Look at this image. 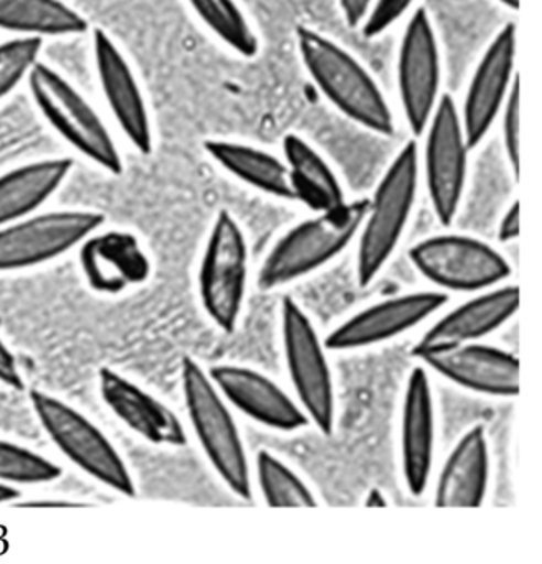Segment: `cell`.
Masks as SVG:
<instances>
[{"label":"cell","instance_id":"f1b7e54d","mask_svg":"<svg viewBox=\"0 0 542 564\" xmlns=\"http://www.w3.org/2000/svg\"><path fill=\"white\" fill-rule=\"evenodd\" d=\"M63 471L59 465L43 455L0 438V484L43 485L58 480Z\"/></svg>","mask_w":542,"mask_h":564},{"label":"cell","instance_id":"3957f363","mask_svg":"<svg viewBox=\"0 0 542 564\" xmlns=\"http://www.w3.org/2000/svg\"><path fill=\"white\" fill-rule=\"evenodd\" d=\"M369 199L346 200L316 213L283 234L264 257L257 275L261 292H273L326 267L359 234Z\"/></svg>","mask_w":542,"mask_h":564},{"label":"cell","instance_id":"1f68e13d","mask_svg":"<svg viewBox=\"0 0 542 564\" xmlns=\"http://www.w3.org/2000/svg\"><path fill=\"white\" fill-rule=\"evenodd\" d=\"M416 0H373L366 21L359 28L362 37L372 41L386 34L403 15L409 14Z\"/></svg>","mask_w":542,"mask_h":564},{"label":"cell","instance_id":"30bf717a","mask_svg":"<svg viewBox=\"0 0 542 564\" xmlns=\"http://www.w3.org/2000/svg\"><path fill=\"white\" fill-rule=\"evenodd\" d=\"M423 167L433 214L443 227L455 223L468 180L469 148L452 95L443 94L426 124Z\"/></svg>","mask_w":542,"mask_h":564},{"label":"cell","instance_id":"5b68a950","mask_svg":"<svg viewBox=\"0 0 542 564\" xmlns=\"http://www.w3.org/2000/svg\"><path fill=\"white\" fill-rule=\"evenodd\" d=\"M26 84L36 110L65 143L106 173L121 176L124 164L111 131L62 74L39 62Z\"/></svg>","mask_w":542,"mask_h":564},{"label":"cell","instance_id":"8fae6325","mask_svg":"<svg viewBox=\"0 0 542 564\" xmlns=\"http://www.w3.org/2000/svg\"><path fill=\"white\" fill-rule=\"evenodd\" d=\"M105 216L93 210L32 214L0 227V273L32 269L65 256L101 229Z\"/></svg>","mask_w":542,"mask_h":564},{"label":"cell","instance_id":"d6986e66","mask_svg":"<svg viewBox=\"0 0 542 564\" xmlns=\"http://www.w3.org/2000/svg\"><path fill=\"white\" fill-rule=\"evenodd\" d=\"M98 386L106 408L132 434L155 447L187 445L184 424L161 399L111 368L99 369Z\"/></svg>","mask_w":542,"mask_h":564},{"label":"cell","instance_id":"277c9868","mask_svg":"<svg viewBox=\"0 0 542 564\" xmlns=\"http://www.w3.org/2000/svg\"><path fill=\"white\" fill-rule=\"evenodd\" d=\"M181 388L188 424L208 464L235 497L251 500L250 460L234 412L207 369L191 356L181 362Z\"/></svg>","mask_w":542,"mask_h":564},{"label":"cell","instance_id":"9a60e30c","mask_svg":"<svg viewBox=\"0 0 542 564\" xmlns=\"http://www.w3.org/2000/svg\"><path fill=\"white\" fill-rule=\"evenodd\" d=\"M516 42V24L508 22L492 39L473 72L462 110L458 108L469 150L478 148L488 137L518 78L514 72Z\"/></svg>","mask_w":542,"mask_h":564},{"label":"cell","instance_id":"e575fe53","mask_svg":"<svg viewBox=\"0 0 542 564\" xmlns=\"http://www.w3.org/2000/svg\"><path fill=\"white\" fill-rule=\"evenodd\" d=\"M519 237V203L514 200L499 220L498 240L501 243L512 242Z\"/></svg>","mask_w":542,"mask_h":564},{"label":"cell","instance_id":"83f0119b","mask_svg":"<svg viewBox=\"0 0 542 564\" xmlns=\"http://www.w3.org/2000/svg\"><path fill=\"white\" fill-rule=\"evenodd\" d=\"M254 478L268 507H317L316 495L307 487L306 481L270 451L261 448L254 455Z\"/></svg>","mask_w":542,"mask_h":564},{"label":"cell","instance_id":"44dd1931","mask_svg":"<svg viewBox=\"0 0 542 564\" xmlns=\"http://www.w3.org/2000/svg\"><path fill=\"white\" fill-rule=\"evenodd\" d=\"M519 310L518 285L495 286L473 293L471 299L440 316L416 345H453L483 341L501 329Z\"/></svg>","mask_w":542,"mask_h":564},{"label":"cell","instance_id":"d6a6232c","mask_svg":"<svg viewBox=\"0 0 542 564\" xmlns=\"http://www.w3.org/2000/svg\"><path fill=\"white\" fill-rule=\"evenodd\" d=\"M0 384L13 389V391H23L25 389L19 362H17L15 356L7 348L2 339H0Z\"/></svg>","mask_w":542,"mask_h":564},{"label":"cell","instance_id":"52a82bcc","mask_svg":"<svg viewBox=\"0 0 542 564\" xmlns=\"http://www.w3.org/2000/svg\"><path fill=\"white\" fill-rule=\"evenodd\" d=\"M284 365L296 399L310 424L323 435L336 425V394L327 349L300 303L284 296L280 306Z\"/></svg>","mask_w":542,"mask_h":564},{"label":"cell","instance_id":"d4e9b609","mask_svg":"<svg viewBox=\"0 0 542 564\" xmlns=\"http://www.w3.org/2000/svg\"><path fill=\"white\" fill-rule=\"evenodd\" d=\"M204 150L225 173L251 189L260 191L274 199L294 203L286 164L274 154L228 140H207Z\"/></svg>","mask_w":542,"mask_h":564},{"label":"cell","instance_id":"2e32d148","mask_svg":"<svg viewBox=\"0 0 542 564\" xmlns=\"http://www.w3.org/2000/svg\"><path fill=\"white\" fill-rule=\"evenodd\" d=\"M93 58L112 120L129 144L148 156L154 150V131L144 94L124 54L102 29L93 31Z\"/></svg>","mask_w":542,"mask_h":564},{"label":"cell","instance_id":"7402d4cb","mask_svg":"<svg viewBox=\"0 0 542 564\" xmlns=\"http://www.w3.org/2000/svg\"><path fill=\"white\" fill-rule=\"evenodd\" d=\"M489 444L486 429L476 424L453 445L436 475L433 505L440 508H478L489 487Z\"/></svg>","mask_w":542,"mask_h":564},{"label":"cell","instance_id":"7c38bea8","mask_svg":"<svg viewBox=\"0 0 542 564\" xmlns=\"http://www.w3.org/2000/svg\"><path fill=\"white\" fill-rule=\"evenodd\" d=\"M397 87L406 127L422 137L443 95L438 39L423 8L413 12L400 41Z\"/></svg>","mask_w":542,"mask_h":564},{"label":"cell","instance_id":"d590c367","mask_svg":"<svg viewBox=\"0 0 542 564\" xmlns=\"http://www.w3.org/2000/svg\"><path fill=\"white\" fill-rule=\"evenodd\" d=\"M19 508H83L89 507L82 501L62 500V498H43V500L13 501Z\"/></svg>","mask_w":542,"mask_h":564},{"label":"cell","instance_id":"f546056e","mask_svg":"<svg viewBox=\"0 0 542 564\" xmlns=\"http://www.w3.org/2000/svg\"><path fill=\"white\" fill-rule=\"evenodd\" d=\"M42 39L15 37L0 44V101L9 97L40 62Z\"/></svg>","mask_w":542,"mask_h":564},{"label":"cell","instance_id":"4dcf8cb0","mask_svg":"<svg viewBox=\"0 0 542 564\" xmlns=\"http://www.w3.org/2000/svg\"><path fill=\"white\" fill-rule=\"evenodd\" d=\"M499 117L502 120L501 131L506 160L518 181L519 170H521L519 167L521 166V85H519V77L516 78Z\"/></svg>","mask_w":542,"mask_h":564},{"label":"cell","instance_id":"8d00e7d4","mask_svg":"<svg viewBox=\"0 0 542 564\" xmlns=\"http://www.w3.org/2000/svg\"><path fill=\"white\" fill-rule=\"evenodd\" d=\"M22 497V491L12 485L0 484V505L13 503Z\"/></svg>","mask_w":542,"mask_h":564},{"label":"cell","instance_id":"8992f818","mask_svg":"<svg viewBox=\"0 0 542 564\" xmlns=\"http://www.w3.org/2000/svg\"><path fill=\"white\" fill-rule=\"evenodd\" d=\"M29 399L43 431L66 460L122 497L138 495L128 464L98 425L48 392L33 389Z\"/></svg>","mask_w":542,"mask_h":564},{"label":"cell","instance_id":"484cf974","mask_svg":"<svg viewBox=\"0 0 542 564\" xmlns=\"http://www.w3.org/2000/svg\"><path fill=\"white\" fill-rule=\"evenodd\" d=\"M88 22L63 0H0V31L17 37H75Z\"/></svg>","mask_w":542,"mask_h":564},{"label":"cell","instance_id":"6da1fadb","mask_svg":"<svg viewBox=\"0 0 542 564\" xmlns=\"http://www.w3.org/2000/svg\"><path fill=\"white\" fill-rule=\"evenodd\" d=\"M296 45L314 87L343 117L377 137L395 134V117L386 95L356 57L304 25L296 29Z\"/></svg>","mask_w":542,"mask_h":564},{"label":"cell","instance_id":"e0dca14e","mask_svg":"<svg viewBox=\"0 0 542 564\" xmlns=\"http://www.w3.org/2000/svg\"><path fill=\"white\" fill-rule=\"evenodd\" d=\"M207 372L228 405L250 421L283 434L310 427L296 399L263 372L238 365H215Z\"/></svg>","mask_w":542,"mask_h":564},{"label":"cell","instance_id":"4fadbf2b","mask_svg":"<svg viewBox=\"0 0 542 564\" xmlns=\"http://www.w3.org/2000/svg\"><path fill=\"white\" fill-rule=\"evenodd\" d=\"M412 356L430 371L475 394L511 399L519 394V359L483 341L415 345Z\"/></svg>","mask_w":542,"mask_h":564},{"label":"cell","instance_id":"ffe728a7","mask_svg":"<svg viewBox=\"0 0 542 564\" xmlns=\"http://www.w3.org/2000/svg\"><path fill=\"white\" fill-rule=\"evenodd\" d=\"M78 260L86 285L99 295H121L148 282L152 272L141 240L126 230H96L79 243Z\"/></svg>","mask_w":542,"mask_h":564},{"label":"cell","instance_id":"cb8c5ba5","mask_svg":"<svg viewBox=\"0 0 542 564\" xmlns=\"http://www.w3.org/2000/svg\"><path fill=\"white\" fill-rule=\"evenodd\" d=\"M283 161L288 167L294 203L311 213H324L346 203L343 184L326 160L297 134L283 138Z\"/></svg>","mask_w":542,"mask_h":564},{"label":"cell","instance_id":"7a4b0ae2","mask_svg":"<svg viewBox=\"0 0 542 564\" xmlns=\"http://www.w3.org/2000/svg\"><path fill=\"white\" fill-rule=\"evenodd\" d=\"M420 184V150L415 140L402 150L377 184L357 234L356 279L366 289L380 275L400 246Z\"/></svg>","mask_w":542,"mask_h":564},{"label":"cell","instance_id":"4316f807","mask_svg":"<svg viewBox=\"0 0 542 564\" xmlns=\"http://www.w3.org/2000/svg\"><path fill=\"white\" fill-rule=\"evenodd\" d=\"M187 4L225 47L243 58L260 54V39L235 0H187Z\"/></svg>","mask_w":542,"mask_h":564},{"label":"cell","instance_id":"9c48e42d","mask_svg":"<svg viewBox=\"0 0 542 564\" xmlns=\"http://www.w3.org/2000/svg\"><path fill=\"white\" fill-rule=\"evenodd\" d=\"M248 262V243L240 224L228 210H220L202 253L198 296L205 315L227 335L234 333L240 322L247 295Z\"/></svg>","mask_w":542,"mask_h":564},{"label":"cell","instance_id":"836d02e7","mask_svg":"<svg viewBox=\"0 0 542 564\" xmlns=\"http://www.w3.org/2000/svg\"><path fill=\"white\" fill-rule=\"evenodd\" d=\"M339 4L340 15L349 29H359L366 21L373 0H337Z\"/></svg>","mask_w":542,"mask_h":564},{"label":"cell","instance_id":"f35d334b","mask_svg":"<svg viewBox=\"0 0 542 564\" xmlns=\"http://www.w3.org/2000/svg\"><path fill=\"white\" fill-rule=\"evenodd\" d=\"M502 8L509 9V11L518 12L519 0H496Z\"/></svg>","mask_w":542,"mask_h":564},{"label":"cell","instance_id":"74e56055","mask_svg":"<svg viewBox=\"0 0 542 564\" xmlns=\"http://www.w3.org/2000/svg\"><path fill=\"white\" fill-rule=\"evenodd\" d=\"M366 507H387L386 495L379 488H372L367 495Z\"/></svg>","mask_w":542,"mask_h":564},{"label":"cell","instance_id":"ac0fdd59","mask_svg":"<svg viewBox=\"0 0 542 564\" xmlns=\"http://www.w3.org/2000/svg\"><path fill=\"white\" fill-rule=\"evenodd\" d=\"M436 419L429 369L415 366L406 378L400 411V468L412 497L425 494L435 462Z\"/></svg>","mask_w":542,"mask_h":564},{"label":"cell","instance_id":"603a6c76","mask_svg":"<svg viewBox=\"0 0 542 564\" xmlns=\"http://www.w3.org/2000/svg\"><path fill=\"white\" fill-rule=\"evenodd\" d=\"M69 158L33 161L0 176V227L35 214L65 183Z\"/></svg>","mask_w":542,"mask_h":564},{"label":"cell","instance_id":"ba28073f","mask_svg":"<svg viewBox=\"0 0 542 564\" xmlns=\"http://www.w3.org/2000/svg\"><path fill=\"white\" fill-rule=\"evenodd\" d=\"M413 269L445 293H473L502 285L512 275L508 259L485 240L438 234L410 247Z\"/></svg>","mask_w":542,"mask_h":564},{"label":"cell","instance_id":"5bb4252c","mask_svg":"<svg viewBox=\"0 0 542 564\" xmlns=\"http://www.w3.org/2000/svg\"><path fill=\"white\" fill-rule=\"evenodd\" d=\"M448 293L419 290L387 296L350 315L323 339L327 351L349 352L400 338L442 312Z\"/></svg>","mask_w":542,"mask_h":564}]
</instances>
